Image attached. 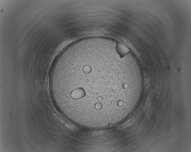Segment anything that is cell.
I'll list each match as a JSON object with an SVG mask.
<instances>
[{"label": "cell", "instance_id": "6da1fadb", "mask_svg": "<svg viewBox=\"0 0 191 152\" xmlns=\"http://www.w3.org/2000/svg\"><path fill=\"white\" fill-rule=\"evenodd\" d=\"M117 65L100 57L65 62L50 74L54 101L75 124L104 127L118 121L129 99L126 76Z\"/></svg>", "mask_w": 191, "mask_h": 152}]
</instances>
